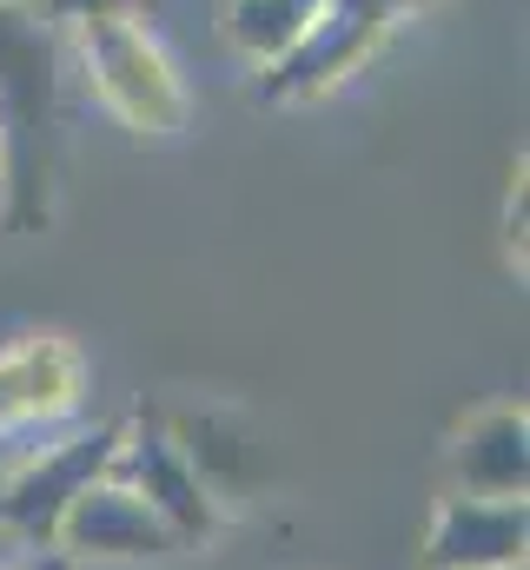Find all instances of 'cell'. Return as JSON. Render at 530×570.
I'll use <instances>...</instances> for the list:
<instances>
[{
  "instance_id": "cell-9",
  "label": "cell",
  "mask_w": 530,
  "mask_h": 570,
  "mask_svg": "<svg viewBox=\"0 0 530 570\" xmlns=\"http://www.w3.org/2000/svg\"><path fill=\"white\" fill-rule=\"evenodd\" d=\"M451 491L471 498H524L530 491V412L524 399H484L444 444Z\"/></svg>"
},
{
  "instance_id": "cell-14",
  "label": "cell",
  "mask_w": 530,
  "mask_h": 570,
  "mask_svg": "<svg viewBox=\"0 0 530 570\" xmlns=\"http://www.w3.org/2000/svg\"><path fill=\"white\" fill-rule=\"evenodd\" d=\"M0 570H20V564H13V544H7V538H0Z\"/></svg>"
},
{
  "instance_id": "cell-6",
  "label": "cell",
  "mask_w": 530,
  "mask_h": 570,
  "mask_svg": "<svg viewBox=\"0 0 530 570\" xmlns=\"http://www.w3.org/2000/svg\"><path fill=\"white\" fill-rule=\"evenodd\" d=\"M385 40H392V20H379L365 7H325L272 67L253 73V94L265 107H312V100L338 94L345 80H359Z\"/></svg>"
},
{
  "instance_id": "cell-16",
  "label": "cell",
  "mask_w": 530,
  "mask_h": 570,
  "mask_svg": "<svg viewBox=\"0 0 530 570\" xmlns=\"http://www.w3.org/2000/svg\"><path fill=\"white\" fill-rule=\"evenodd\" d=\"M504 570H530V564H504Z\"/></svg>"
},
{
  "instance_id": "cell-8",
  "label": "cell",
  "mask_w": 530,
  "mask_h": 570,
  "mask_svg": "<svg viewBox=\"0 0 530 570\" xmlns=\"http://www.w3.org/2000/svg\"><path fill=\"white\" fill-rule=\"evenodd\" d=\"M530 564V511L524 498H471L444 491L424 524L418 570H504Z\"/></svg>"
},
{
  "instance_id": "cell-2",
  "label": "cell",
  "mask_w": 530,
  "mask_h": 570,
  "mask_svg": "<svg viewBox=\"0 0 530 570\" xmlns=\"http://www.w3.org/2000/svg\"><path fill=\"white\" fill-rule=\"evenodd\" d=\"M73 60L87 73V94L139 140H173L193 127V87L166 40L146 27V13H100L67 33Z\"/></svg>"
},
{
  "instance_id": "cell-7",
  "label": "cell",
  "mask_w": 530,
  "mask_h": 570,
  "mask_svg": "<svg viewBox=\"0 0 530 570\" xmlns=\"http://www.w3.org/2000/svg\"><path fill=\"white\" fill-rule=\"evenodd\" d=\"M87 405V358L67 332H20L0 345V438L53 431Z\"/></svg>"
},
{
  "instance_id": "cell-12",
  "label": "cell",
  "mask_w": 530,
  "mask_h": 570,
  "mask_svg": "<svg viewBox=\"0 0 530 570\" xmlns=\"http://www.w3.org/2000/svg\"><path fill=\"white\" fill-rule=\"evenodd\" d=\"M13 7H27V13L47 20L53 33H73V27H87V20H100V13H139V0H13Z\"/></svg>"
},
{
  "instance_id": "cell-1",
  "label": "cell",
  "mask_w": 530,
  "mask_h": 570,
  "mask_svg": "<svg viewBox=\"0 0 530 570\" xmlns=\"http://www.w3.org/2000/svg\"><path fill=\"white\" fill-rule=\"evenodd\" d=\"M53 127H60V33L0 0V146H7V233L53 219Z\"/></svg>"
},
{
  "instance_id": "cell-5",
  "label": "cell",
  "mask_w": 530,
  "mask_h": 570,
  "mask_svg": "<svg viewBox=\"0 0 530 570\" xmlns=\"http://www.w3.org/2000/svg\"><path fill=\"white\" fill-rule=\"evenodd\" d=\"M107 478L132 484V491L166 518V531H173L186 551L226 531V491H213V484L199 478V464L186 458V444H179L173 431L146 425V419H127V425H120V444H114Z\"/></svg>"
},
{
  "instance_id": "cell-15",
  "label": "cell",
  "mask_w": 530,
  "mask_h": 570,
  "mask_svg": "<svg viewBox=\"0 0 530 570\" xmlns=\"http://www.w3.org/2000/svg\"><path fill=\"white\" fill-rule=\"evenodd\" d=\"M0 199H7V146H0Z\"/></svg>"
},
{
  "instance_id": "cell-3",
  "label": "cell",
  "mask_w": 530,
  "mask_h": 570,
  "mask_svg": "<svg viewBox=\"0 0 530 570\" xmlns=\"http://www.w3.org/2000/svg\"><path fill=\"white\" fill-rule=\"evenodd\" d=\"M60 564H94V570H146V564H173L186 544L166 531V518L120 478H94L87 491L67 498L53 544Z\"/></svg>"
},
{
  "instance_id": "cell-10",
  "label": "cell",
  "mask_w": 530,
  "mask_h": 570,
  "mask_svg": "<svg viewBox=\"0 0 530 570\" xmlns=\"http://www.w3.org/2000/svg\"><path fill=\"white\" fill-rule=\"evenodd\" d=\"M332 0H226V47L259 73L272 67Z\"/></svg>"
},
{
  "instance_id": "cell-4",
  "label": "cell",
  "mask_w": 530,
  "mask_h": 570,
  "mask_svg": "<svg viewBox=\"0 0 530 570\" xmlns=\"http://www.w3.org/2000/svg\"><path fill=\"white\" fill-rule=\"evenodd\" d=\"M120 425H127V419L73 431V438H60V444H40L33 458H20V464L0 478V538H7L13 551H33V558H40V551L53 544V524H60L67 498L87 491L94 478H107L114 444H120Z\"/></svg>"
},
{
  "instance_id": "cell-11",
  "label": "cell",
  "mask_w": 530,
  "mask_h": 570,
  "mask_svg": "<svg viewBox=\"0 0 530 570\" xmlns=\"http://www.w3.org/2000/svg\"><path fill=\"white\" fill-rule=\"evenodd\" d=\"M498 239H504V266H511V273L524 279V266H530V166H524V153L511 159V186H504Z\"/></svg>"
},
{
  "instance_id": "cell-13",
  "label": "cell",
  "mask_w": 530,
  "mask_h": 570,
  "mask_svg": "<svg viewBox=\"0 0 530 570\" xmlns=\"http://www.w3.org/2000/svg\"><path fill=\"white\" fill-rule=\"evenodd\" d=\"M332 7H365V13H379V20L398 27V13H418V7H438V0H332Z\"/></svg>"
}]
</instances>
